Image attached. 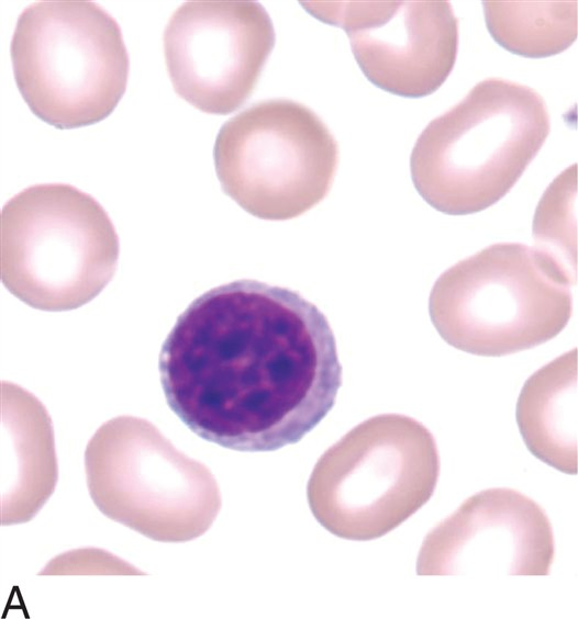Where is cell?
<instances>
[{
    "label": "cell",
    "instance_id": "obj_1",
    "mask_svg": "<svg viewBox=\"0 0 578 619\" xmlns=\"http://www.w3.org/2000/svg\"><path fill=\"white\" fill-rule=\"evenodd\" d=\"M158 370L169 408L192 432L246 452L300 441L342 385L326 316L297 291L252 279L194 299L167 335Z\"/></svg>",
    "mask_w": 578,
    "mask_h": 619
},
{
    "label": "cell",
    "instance_id": "obj_2",
    "mask_svg": "<svg viewBox=\"0 0 578 619\" xmlns=\"http://www.w3.org/2000/svg\"><path fill=\"white\" fill-rule=\"evenodd\" d=\"M549 131L540 93L488 78L419 135L410 156L413 184L442 213H478L512 189Z\"/></svg>",
    "mask_w": 578,
    "mask_h": 619
},
{
    "label": "cell",
    "instance_id": "obj_3",
    "mask_svg": "<svg viewBox=\"0 0 578 619\" xmlns=\"http://www.w3.org/2000/svg\"><path fill=\"white\" fill-rule=\"evenodd\" d=\"M571 282L543 250L499 243L444 271L431 290L429 313L452 347L507 356L542 345L565 328Z\"/></svg>",
    "mask_w": 578,
    "mask_h": 619
},
{
    "label": "cell",
    "instance_id": "obj_4",
    "mask_svg": "<svg viewBox=\"0 0 578 619\" xmlns=\"http://www.w3.org/2000/svg\"><path fill=\"white\" fill-rule=\"evenodd\" d=\"M119 254L105 210L70 184L31 185L2 207L1 280L31 307L65 312L87 304L113 278Z\"/></svg>",
    "mask_w": 578,
    "mask_h": 619
},
{
    "label": "cell",
    "instance_id": "obj_5",
    "mask_svg": "<svg viewBox=\"0 0 578 619\" xmlns=\"http://www.w3.org/2000/svg\"><path fill=\"white\" fill-rule=\"evenodd\" d=\"M440 455L416 419L382 414L360 423L319 459L308 483L313 516L348 540L380 538L432 497Z\"/></svg>",
    "mask_w": 578,
    "mask_h": 619
},
{
    "label": "cell",
    "instance_id": "obj_6",
    "mask_svg": "<svg viewBox=\"0 0 578 619\" xmlns=\"http://www.w3.org/2000/svg\"><path fill=\"white\" fill-rule=\"evenodd\" d=\"M10 53L25 103L56 128L102 121L126 89L130 61L121 29L92 1L30 4L18 19Z\"/></svg>",
    "mask_w": 578,
    "mask_h": 619
},
{
    "label": "cell",
    "instance_id": "obj_7",
    "mask_svg": "<svg viewBox=\"0 0 578 619\" xmlns=\"http://www.w3.org/2000/svg\"><path fill=\"white\" fill-rule=\"evenodd\" d=\"M85 471L97 508L155 541L193 540L221 508L209 469L144 418L123 415L103 423L86 447Z\"/></svg>",
    "mask_w": 578,
    "mask_h": 619
},
{
    "label": "cell",
    "instance_id": "obj_8",
    "mask_svg": "<svg viewBox=\"0 0 578 619\" xmlns=\"http://www.w3.org/2000/svg\"><path fill=\"white\" fill-rule=\"evenodd\" d=\"M213 159L226 195L258 218L285 221L329 193L338 146L308 106L276 99L226 121L215 138Z\"/></svg>",
    "mask_w": 578,
    "mask_h": 619
},
{
    "label": "cell",
    "instance_id": "obj_9",
    "mask_svg": "<svg viewBox=\"0 0 578 619\" xmlns=\"http://www.w3.org/2000/svg\"><path fill=\"white\" fill-rule=\"evenodd\" d=\"M274 44L271 19L256 1H188L173 13L164 32L175 91L212 114L243 105Z\"/></svg>",
    "mask_w": 578,
    "mask_h": 619
},
{
    "label": "cell",
    "instance_id": "obj_10",
    "mask_svg": "<svg viewBox=\"0 0 578 619\" xmlns=\"http://www.w3.org/2000/svg\"><path fill=\"white\" fill-rule=\"evenodd\" d=\"M342 27L367 79L405 98L435 92L452 72L458 20L448 1H302Z\"/></svg>",
    "mask_w": 578,
    "mask_h": 619
},
{
    "label": "cell",
    "instance_id": "obj_11",
    "mask_svg": "<svg viewBox=\"0 0 578 619\" xmlns=\"http://www.w3.org/2000/svg\"><path fill=\"white\" fill-rule=\"evenodd\" d=\"M554 536L545 510L505 487L481 491L424 538L418 575H548Z\"/></svg>",
    "mask_w": 578,
    "mask_h": 619
},
{
    "label": "cell",
    "instance_id": "obj_12",
    "mask_svg": "<svg viewBox=\"0 0 578 619\" xmlns=\"http://www.w3.org/2000/svg\"><path fill=\"white\" fill-rule=\"evenodd\" d=\"M1 428L11 451L1 485V525L29 521L53 494L58 477L54 434L44 405L30 392L1 383Z\"/></svg>",
    "mask_w": 578,
    "mask_h": 619
},
{
    "label": "cell",
    "instance_id": "obj_13",
    "mask_svg": "<svg viewBox=\"0 0 578 619\" xmlns=\"http://www.w3.org/2000/svg\"><path fill=\"white\" fill-rule=\"evenodd\" d=\"M530 452L549 466L577 473V350L559 356L524 383L515 410Z\"/></svg>",
    "mask_w": 578,
    "mask_h": 619
},
{
    "label": "cell",
    "instance_id": "obj_14",
    "mask_svg": "<svg viewBox=\"0 0 578 619\" xmlns=\"http://www.w3.org/2000/svg\"><path fill=\"white\" fill-rule=\"evenodd\" d=\"M482 7L492 38L519 56H554L577 37V1H483Z\"/></svg>",
    "mask_w": 578,
    "mask_h": 619
},
{
    "label": "cell",
    "instance_id": "obj_15",
    "mask_svg": "<svg viewBox=\"0 0 578 619\" xmlns=\"http://www.w3.org/2000/svg\"><path fill=\"white\" fill-rule=\"evenodd\" d=\"M576 165H573L552 182L543 194L533 224V235L537 243L557 246L558 261V252L562 251L569 263L570 211L576 204Z\"/></svg>",
    "mask_w": 578,
    "mask_h": 619
}]
</instances>
